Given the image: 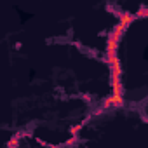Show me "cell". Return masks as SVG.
<instances>
[{
  "label": "cell",
  "instance_id": "1",
  "mask_svg": "<svg viewBox=\"0 0 148 148\" xmlns=\"http://www.w3.org/2000/svg\"><path fill=\"white\" fill-rule=\"evenodd\" d=\"M124 30H125V26H122L119 23L108 33V40H106V61H110L113 58H119L117 56V49H119V42H120V38L124 35Z\"/></svg>",
  "mask_w": 148,
  "mask_h": 148
},
{
  "label": "cell",
  "instance_id": "2",
  "mask_svg": "<svg viewBox=\"0 0 148 148\" xmlns=\"http://www.w3.org/2000/svg\"><path fill=\"white\" fill-rule=\"evenodd\" d=\"M110 64V82H112V89L115 96H122L124 94V87H122V68H120V61L119 58H113L108 61Z\"/></svg>",
  "mask_w": 148,
  "mask_h": 148
},
{
  "label": "cell",
  "instance_id": "3",
  "mask_svg": "<svg viewBox=\"0 0 148 148\" xmlns=\"http://www.w3.org/2000/svg\"><path fill=\"white\" fill-rule=\"evenodd\" d=\"M115 16L120 19V25H122V26H125V28L134 21V16H132V14H129V12H117Z\"/></svg>",
  "mask_w": 148,
  "mask_h": 148
},
{
  "label": "cell",
  "instance_id": "4",
  "mask_svg": "<svg viewBox=\"0 0 148 148\" xmlns=\"http://www.w3.org/2000/svg\"><path fill=\"white\" fill-rule=\"evenodd\" d=\"M136 18H139V19H143V18H148V5H143V7H139L138 9V12L134 14V19Z\"/></svg>",
  "mask_w": 148,
  "mask_h": 148
},
{
  "label": "cell",
  "instance_id": "5",
  "mask_svg": "<svg viewBox=\"0 0 148 148\" xmlns=\"http://www.w3.org/2000/svg\"><path fill=\"white\" fill-rule=\"evenodd\" d=\"M79 143V136H71L68 141H64V146H75Z\"/></svg>",
  "mask_w": 148,
  "mask_h": 148
},
{
  "label": "cell",
  "instance_id": "6",
  "mask_svg": "<svg viewBox=\"0 0 148 148\" xmlns=\"http://www.w3.org/2000/svg\"><path fill=\"white\" fill-rule=\"evenodd\" d=\"M82 127H84V124H79V125H75V127H71V129H70V134H71V136H77V132H79Z\"/></svg>",
  "mask_w": 148,
  "mask_h": 148
},
{
  "label": "cell",
  "instance_id": "7",
  "mask_svg": "<svg viewBox=\"0 0 148 148\" xmlns=\"http://www.w3.org/2000/svg\"><path fill=\"white\" fill-rule=\"evenodd\" d=\"M37 143L42 145V146H49V143H45V141H42V139H38V138H37Z\"/></svg>",
  "mask_w": 148,
  "mask_h": 148
},
{
  "label": "cell",
  "instance_id": "8",
  "mask_svg": "<svg viewBox=\"0 0 148 148\" xmlns=\"http://www.w3.org/2000/svg\"><path fill=\"white\" fill-rule=\"evenodd\" d=\"M7 148H9V146H7Z\"/></svg>",
  "mask_w": 148,
  "mask_h": 148
}]
</instances>
